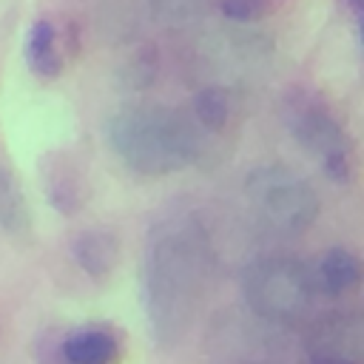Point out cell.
I'll list each match as a JSON object with an SVG mask.
<instances>
[{"instance_id": "1", "label": "cell", "mask_w": 364, "mask_h": 364, "mask_svg": "<svg viewBox=\"0 0 364 364\" xmlns=\"http://www.w3.org/2000/svg\"><path fill=\"white\" fill-rule=\"evenodd\" d=\"M210 247L202 228L191 219L159 225L145 250V313L154 338L173 347L191 330L205 296Z\"/></svg>"}, {"instance_id": "2", "label": "cell", "mask_w": 364, "mask_h": 364, "mask_svg": "<svg viewBox=\"0 0 364 364\" xmlns=\"http://www.w3.org/2000/svg\"><path fill=\"white\" fill-rule=\"evenodd\" d=\"M111 151L142 176H165L191 165L199 151L196 128L165 105H128L108 122Z\"/></svg>"}, {"instance_id": "3", "label": "cell", "mask_w": 364, "mask_h": 364, "mask_svg": "<svg viewBox=\"0 0 364 364\" xmlns=\"http://www.w3.org/2000/svg\"><path fill=\"white\" fill-rule=\"evenodd\" d=\"M242 293L256 316L276 324H299L313 307L316 284L310 270L296 259L270 256L245 267Z\"/></svg>"}, {"instance_id": "4", "label": "cell", "mask_w": 364, "mask_h": 364, "mask_svg": "<svg viewBox=\"0 0 364 364\" xmlns=\"http://www.w3.org/2000/svg\"><path fill=\"white\" fill-rule=\"evenodd\" d=\"M245 193L259 219L282 233H301L318 216L313 185L284 165L253 168L245 179Z\"/></svg>"}, {"instance_id": "5", "label": "cell", "mask_w": 364, "mask_h": 364, "mask_svg": "<svg viewBox=\"0 0 364 364\" xmlns=\"http://www.w3.org/2000/svg\"><path fill=\"white\" fill-rule=\"evenodd\" d=\"M290 131L301 148L321 165L333 182H350L353 176V142L338 119L318 102L290 105Z\"/></svg>"}, {"instance_id": "6", "label": "cell", "mask_w": 364, "mask_h": 364, "mask_svg": "<svg viewBox=\"0 0 364 364\" xmlns=\"http://www.w3.org/2000/svg\"><path fill=\"white\" fill-rule=\"evenodd\" d=\"M43 185L51 199V205L60 213H77L88 199V185L82 171L63 154H51L43 168Z\"/></svg>"}, {"instance_id": "7", "label": "cell", "mask_w": 364, "mask_h": 364, "mask_svg": "<svg viewBox=\"0 0 364 364\" xmlns=\"http://www.w3.org/2000/svg\"><path fill=\"white\" fill-rule=\"evenodd\" d=\"M310 276H313L316 293L321 290L324 296H344V293L355 290V284L361 279V264H358L355 253H350L344 247H333L318 259V264L310 270Z\"/></svg>"}, {"instance_id": "8", "label": "cell", "mask_w": 364, "mask_h": 364, "mask_svg": "<svg viewBox=\"0 0 364 364\" xmlns=\"http://www.w3.org/2000/svg\"><path fill=\"white\" fill-rule=\"evenodd\" d=\"M0 228L9 236L26 239L31 233V210L14 168L0 156Z\"/></svg>"}, {"instance_id": "9", "label": "cell", "mask_w": 364, "mask_h": 364, "mask_svg": "<svg viewBox=\"0 0 364 364\" xmlns=\"http://www.w3.org/2000/svg\"><path fill=\"white\" fill-rule=\"evenodd\" d=\"M26 65L40 80H54L63 74V51L57 43V31L48 20H34L26 37Z\"/></svg>"}, {"instance_id": "10", "label": "cell", "mask_w": 364, "mask_h": 364, "mask_svg": "<svg viewBox=\"0 0 364 364\" xmlns=\"http://www.w3.org/2000/svg\"><path fill=\"white\" fill-rule=\"evenodd\" d=\"M63 355L68 364H114L119 341L102 327H82L63 341Z\"/></svg>"}, {"instance_id": "11", "label": "cell", "mask_w": 364, "mask_h": 364, "mask_svg": "<svg viewBox=\"0 0 364 364\" xmlns=\"http://www.w3.org/2000/svg\"><path fill=\"white\" fill-rule=\"evenodd\" d=\"M74 259L91 279H105L119 259V239L108 230H85L74 242Z\"/></svg>"}, {"instance_id": "12", "label": "cell", "mask_w": 364, "mask_h": 364, "mask_svg": "<svg viewBox=\"0 0 364 364\" xmlns=\"http://www.w3.org/2000/svg\"><path fill=\"white\" fill-rule=\"evenodd\" d=\"M358 344H361L358 324L347 316H333L313 330V355L353 361V355L358 353Z\"/></svg>"}, {"instance_id": "13", "label": "cell", "mask_w": 364, "mask_h": 364, "mask_svg": "<svg viewBox=\"0 0 364 364\" xmlns=\"http://www.w3.org/2000/svg\"><path fill=\"white\" fill-rule=\"evenodd\" d=\"M233 97L222 88H208L196 97L193 102V114H196V122L208 131H222L228 128V122H233Z\"/></svg>"}, {"instance_id": "14", "label": "cell", "mask_w": 364, "mask_h": 364, "mask_svg": "<svg viewBox=\"0 0 364 364\" xmlns=\"http://www.w3.org/2000/svg\"><path fill=\"white\" fill-rule=\"evenodd\" d=\"M210 6H213V0H151V9L156 14V20L168 23V26L193 23L202 14H208Z\"/></svg>"}, {"instance_id": "15", "label": "cell", "mask_w": 364, "mask_h": 364, "mask_svg": "<svg viewBox=\"0 0 364 364\" xmlns=\"http://www.w3.org/2000/svg\"><path fill=\"white\" fill-rule=\"evenodd\" d=\"M270 9V0H222V14L236 23H253L262 20Z\"/></svg>"}, {"instance_id": "16", "label": "cell", "mask_w": 364, "mask_h": 364, "mask_svg": "<svg viewBox=\"0 0 364 364\" xmlns=\"http://www.w3.org/2000/svg\"><path fill=\"white\" fill-rule=\"evenodd\" d=\"M310 364H353V361H344V358H327V355H313Z\"/></svg>"}, {"instance_id": "17", "label": "cell", "mask_w": 364, "mask_h": 364, "mask_svg": "<svg viewBox=\"0 0 364 364\" xmlns=\"http://www.w3.org/2000/svg\"><path fill=\"white\" fill-rule=\"evenodd\" d=\"M347 3H350L353 9H361V0H347Z\"/></svg>"}]
</instances>
